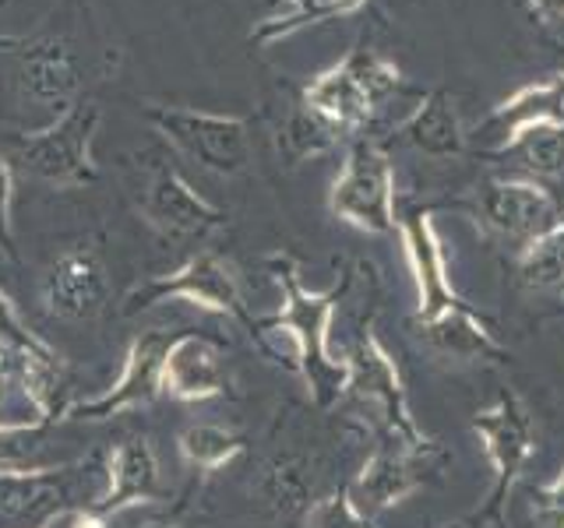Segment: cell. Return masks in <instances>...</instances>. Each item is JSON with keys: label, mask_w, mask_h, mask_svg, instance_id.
<instances>
[{"label": "cell", "mask_w": 564, "mask_h": 528, "mask_svg": "<svg viewBox=\"0 0 564 528\" xmlns=\"http://www.w3.org/2000/svg\"><path fill=\"white\" fill-rule=\"evenodd\" d=\"M264 268L275 278L282 293L279 314L258 321L254 334H275V339L290 342V366L307 381V392L317 405H332L335 398L346 395V360H335L328 349L332 317L339 310V299L346 296L349 275L325 293H311L300 282V268L290 254H272L264 261Z\"/></svg>", "instance_id": "1"}, {"label": "cell", "mask_w": 564, "mask_h": 528, "mask_svg": "<svg viewBox=\"0 0 564 528\" xmlns=\"http://www.w3.org/2000/svg\"><path fill=\"white\" fill-rule=\"evenodd\" d=\"M346 398L370 419V427L381 433L384 444L416 451V454H434V440L420 433L416 419L410 413V398H405L402 374L378 334L364 328L352 339L346 352Z\"/></svg>", "instance_id": "2"}, {"label": "cell", "mask_w": 564, "mask_h": 528, "mask_svg": "<svg viewBox=\"0 0 564 528\" xmlns=\"http://www.w3.org/2000/svg\"><path fill=\"white\" fill-rule=\"evenodd\" d=\"M328 208L335 219L375 237H395V169L384 145L375 138H357L346 152V163L328 190Z\"/></svg>", "instance_id": "3"}, {"label": "cell", "mask_w": 564, "mask_h": 528, "mask_svg": "<svg viewBox=\"0 0 564 528\" xmlns=\"http://www.w3.org/2000/svg\"><path fill=\"white\" fill-rule=\"evenodd\" d=\"M166 299H187V304L202 307L208 314H223L229 321H240L254 334V317L247 314L237 275L229 272V264L212 251L187 257L181 268H173L166 275H152L145 282H138V286L123 296L120 314L134 317L149 307L166 304Z\"/></svg>", "instance_id": "4"}, {"label": "cell", "mask_w": 564, "mask_h": 528, "mask_svg": "<svg viewBox=\"0 0 564 528\" xmlns=\"http://www.w3.org/2000/svg\"><path fill=\"white\" fill-rule=\"evenodd\" d=\"M399 216V240L410 272L416 282V324L423 331H437L452 321H466L476 317V310L455 293L448 282V264H445V246L434 229V211L420 205H402L395 208Z\"/></svg>", "instance_id": "5"}, {"label": "cell", "mask_w": 564, "mask_h": 528, "mask_svg": "<svg viewBox=\"0 0 564 528\" xmlns=\"http://www.w3.org/2000/svg\"><path fill=\"white\" fill-rule=\"evenodd\" d=\"M99 106L78 102L46 131L22 134L14 141V163L29 176L53 187H85L99 169L93 163V138L99 128Z\"/></svg>", "instance_id": "6"}, {"label": "cell", "mask_w": 564, "mask_h": 528, "mask_svg": "<svg viewBox=\"0 0 564 528\" xmlns=\"http://www.w3.org/2000/svg\"><path fill=\"white\" fill-rule=\"evenodd\" d=\"M145 117L176 152L208 173L237 176L251 166V134L243 117L184 110V106H145Z\"/></svg>", "instance_id": "7"}, {"label": "cell", "mask_w": 564, "mask_h": 528, "mask_svg": "<svg viewBox=\"0 0 564 528\" xmlns=\"http://www.w3.org/2000/svg\"><path fill=\"white\" fill-rule=\"evenodd\" d=\"M473 430H476V437H480L484 454H487V462L494 469L490 497H487L484 510L476 518L498 521L511 486L519 483V475L525 472L529 458H533V451H536L533 416H529L522 395L511 392V387H505V392L494 398V405H487V409H480L473 416Z\"/></svg>", "instance_id": "8"}, {"label": "cell", "mask_w": 564, "mask_h": 528, "mask_svg": "<svg viewBox=\"0 0 564 528\" xmlns=\"http://www.w3.org/2000/svg\"><path fill=\"white\" fill-rule=\"evenodd\" d=\"M473 219L487 237L522 251L525 243L561 226L564 211L543 184L525 180V176H501L480 187L473 201Z\"/></svg>", "instance_id": "9"}, {"label": "cell", "mask_w": 564, "mask_h": 528, "mask_svg": "<svg viewBox=\"0 0 564 528\" xmlns=\"http://www.w3.org/2000/svg\"><path fill=\"white\" fill-rule=\"evenodd\" d=\"M173 334L176 331H166V328L138 331L128 345V356H123V370H120L117 384L96 398L67 405L64 419L96 422V419H113L120 413L149 409V405L163 395V360H166V349L173 342Z\"/></svg>", "instance_id": "10"}, {"label": "cell", "mask_w": 564, "mask_h": 528, "mask_svg": "<svg viewBox=\"0 0 564 528\" xmlns=\"http://www.w3.org/2000/svg\"><path fill=\"white\" fill-rule=\"evenodd\" d=\"M75 497V465L0 469V528H50Z\"/></svg>", "instance_id": "11"}, {"label": "cell", "mask_w": 564, "mask_h": 528, "mask_svg": "<svg viewBox=\"0 0 564 528\" xmlns=\"http://www.w3.org/2000/svg\"><path fill=\"white\" fill-rule=\"evenodd\" d=\"M43 310L57 321H93L106 310L110 282L96 246L78 243L50 264L40 286Z\"/></svg>", "instance_id": "12"}, {"label": "cell", "mask_w": 564, "mask_h": 528, "mask_svg": "<svg viewBox=\"0 0 564 528\" xmlns=\"http://www.w3.org/2000/svg\"><path fill=\"white\" fill-rule=\"evenodd\" d=\"M138 205L149 226L170 240H202L226 222L223 211L216 205H208L170 163L152 166Z\"/></svg>", "instance_id": "13"}, {"label": "cell", "mask_w": 564, "mask_h": 528, "mask_svg": "<svg viewBox=\"0 0 564 528\" xmlns=\"http://www.w3.org/2000/svg\"><path fill=\"white\" fill-rule=\"evenodd\" d=\"M163 497V475H159V454L145 433L123 437L106 458V486L82 507L99 521L138 504H152Z\"/></svg>", "instance_id": "14"}, {"label": "cell", "mask_w": 564, "mask_h": 528, "mask_svg": "<svg viewBox=\"0 0 564 528\" xmlns=\"http://www.w3.org/2000/svg\"><path fill=\"white\" fill-rule=\"evenodd\" d=\"M229 377L216 339L198 331H176L163 360V395L176 402H208L226 395Z\"/></svg>", "instance_id": "15"}, {"label": "cell", "mask_w": 564, "mask_h": 528, "mask_svg": "<svg viewBox=\"0 0 564 528\" xmlns=\"http://www.w3.org/2000/svg\"><path fill=\"white\" fill-rule=\"evenodd\" d=\"M427 469H431V454L381 444L367 458V465L357 472V480L349 483V497L367 518H378L381 510L395 507L410 497V493L423 483Z\"/></svg>", "instance_id": "16"}, {"label": "cell", "mask_w": 564, "mask_h": 528, "mask_svg": "<svg viewBox=\"0 0 564 528\" xmlns=\"http://www.w3.org/2000/svg\"><path fill=\"white\" fill-rule=\"evenodd\" d=\"M561 128L564 123V75H551L543 81L522 85L519 92L501 99L484 120V131L498 138V145L519 138L533 128ZM494 145V148H498Z\"/></svg>", "instance_id": "17"}, {"label": "cell", "mask_w": 564, "mask_h": 528, "mask_svg": "<svg viewBox=\"0 0 564 528\" xmlns=\"http://www.w3.org/2000/svg\"><path fill=\"white\" fill-rule=\"evenodd\" d=\"M304 106H311L314 113H322L343 134L364 131L370 113L378 110V102L370 99V92L357 78V70L346 64V57L304 85Z\"/></svg>", "instance_id": "18"}, {"label": "cell", "mask_w": 564, "mask_h": 528, "mask_svg": "<svg viewBox=\"0 0 564 528\" xmlns=\"http://www.w3.org/2000/svg\"><path fill=\"white\" fill-rule=\"evenodd\" d=\"M399 138L420 155L455 158L466 152V123L458 113V102L445 88H434L420 99V106L402 120Z\"/></svg>", "instance_id": "19"}, {"label": "cell", "mask_w": 564, "mask_h": 528, "mask_svg": "<svg viewBox=\"0 0 564 528\" xmlns=\"http://www.w3.org/2000/svg\"><path fill=\"white\" fill-rule=\"evenodd\" d=\"M78 81V61L64 40H22V88L32 99L67 102Z\"/></svg>", "instance_id": "20"}, {"label": "cell", "mask_w": 564, "mask_h": 528, "mask_svg": "<svg viewBox=\"0 0 564 528\" xmlns=\"http://www.w3.org/2000/svg\"><path fill=\"white\" fill-rule=\"evenodd\" d=\"M261 504L275 518H300L314 507V469L304 454H275L258 480Z\"/></svg>", "instance_id": "21"}, {"label": "cell", "mask_w": 564, "mask_h": 528, "mask_svg": "<svg viewBox=\"0 0 564 528\" xmlns=\"http://www.w3.org/2000/svg\"><path fill=\"white\" fill-rule=\"evenodd\" d=\"M487 158L511 163L525 180H551L564 173V123L561 128H533L522 131L519 138L505 141L498 148H487Z\"/></svg>", "instance_id": "22"}, {"label": "cell", "mask_w": 564, "mask_h": 528, "mask_svg": "<svg viewBox=\"0 0 564 528\" xmlns=\"http://www.w3.org/2000/svg\"><path fill=\"white\" fill-rule=\"evenodd\" d=\"M343 138L346 134L335 128V123H328L322 113H314L311 106L300 102L296 110L282 120L275 145H279V155L286 158L290 166H300V163H307V158L332 152Z\"/></svg>", "instance_id": "23"}, {"label": "cell", "mask_w": 564, "mask_h": 528, "mask_svg": "<svg viewBox=\"0 0 564 528\" xmlns=\"http://www.w3.org/2000/svg\"><path fill=\"white\" fill-rule=\"evenodd\" d=\"M516 278L529 293H561L564 289V222L551 233L525 243L516 257Z\"/></svg>", "instance_id": "24"}, {"label": "cell", "mask_w": 564, "mask_h": 528, "mask_svg": "<svg viewBox=\"0 0 564 528\" xmlns=\"http://www.w3.org/2000/svg\"><path fill=\"white\" fill-rule=\"evenodd\" d=\"M243 437L219 427V422H191L176 437V451L191 465L202 472H216L223 465L234 462L237 454H243Z\"/></svg>", "instance_id": "25"}, {"label": "cell", "mask_w": 564, "mask_h": 528, "mask_svg": "<svg viewBox=\"0 0 564 528\" xmlns=\"http://www.w3.org/2000/svg\"><path fill=\"white\" fill-rule=\"evenodd\" d=\"M307 528H370V518L352 504L349 486H343L332 497L314 501V507L307 510Z\"/></svg>", "instance_id": "26"}, {"label": "cell", "mask_w": 564, "mask_h": 528, "mask_svg": "<svg viewBox=\"0 0 564 528\" xmlns=\"http://www.w3.org/2000/svg\"><path fill=\"white\" fill-rule=\"evenodd\" d=\"M529 515L543 528H564V465L551 483L529 490Z\"/></svg>", "instance_id": "27"}, {"label": "cell", "mask_w": 564, "mask_h": 528, "mask_svg": "<svg viewBox=\"0 0 564 528\" xmlns=\"http://www.w3.org/2000/svg\"><path fill=\"white\" fill-rule=\"evenodd\" d=\"M11 166L0 158V251L14 257V233H11Z\"/></svg>", "instance_id": "28"}, {"label": "cell", "mask_w": 564, "mask_h": 528, "mask_svg": "<svg viewBox=\"0 0 564 528\" xmlns=\"http://www.w3.org/2000/svg\"><path fill=\"white\" fill-rule=\"evenodd\" d=\"M525 11L540 25H564V0H525Z\"/></svg>", "instance_id": "29"}, {"label": "cell", "mask_w": 564, "mask_h": 528, "mask_svg": "<svg viewBox=\"0 0 564 528\" xmlns=\"http://www.w3.org/2000/svg\"><path fill=\"white\" fill-rule=\"evenodd\" d=\"M50 528H64V521H57V525H50Z\"/></svg>", "instance_id": "30"}, {"label": "cell", "mask_w": 564, "mask_h": 528, "mask_svg": "<svg viewBox=\"0 0 564 528\" xmlns=\"http://www.w3.org/2000/svg\"><path fill=\"white\" fill-rule=\"evenodd\" d=\"M561 75H564V70H561Z\"/></svg>", "instance_id": "31"}]
</instances>
